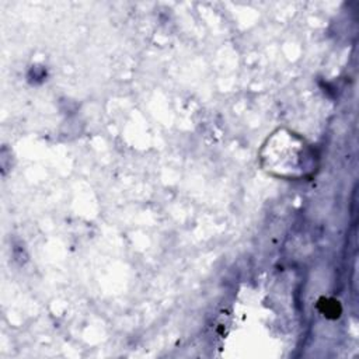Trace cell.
<instances>
[{
	"label": "cell",
	"instance_id": "6da1fadb",
	"mask_svg": "<svg viewBox=\"0 0 359 359\" xmlns=\"http://www.w3.org/2000/svg\"><path fill=\"white\" fill-rule=\"evenodd\" d=\"M272 139L276 142L278 146H280V150L275 147L271 142L265 146L266 150L282 153L280 163H278L271 171H276L278 175L282 177H292L297 178L306 174V170L309 167V163L313 157V154L309 153V147L304 144L302 139H299L296 135H275Z\"/></svg>",
	"mask_w": 359,
	"mask_h": 359
}]
</instances>
